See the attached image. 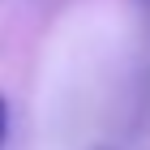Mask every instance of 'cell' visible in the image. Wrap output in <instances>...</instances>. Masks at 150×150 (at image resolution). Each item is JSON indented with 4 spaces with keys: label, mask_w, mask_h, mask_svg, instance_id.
I'll list each match as a JSON object with an SVG mask.
<instances>
[{
    "label": "cell",
    "mask_w": 150,
    "mask_h": 150,
    "mask_svg": "<svg viewBox=\"0 0 150 150\" xmlns=\"http://www.w3.org/2000/svg\"><path fill=\"white\" fill-rule=\"evenodd\" d=\"M9 137V103H4V94H0V146Z\"/></svg>",
    "instance_id": "obj_1"
},
{
    "label": "cell",
    "mask_w": 150,
    "mask_h": 150,
    "mask_svg": "<svg viewBox=\"0 0 150 150\" xmlns=\"http://www.w3.org/2000/svg\"><path fill=\"white\" fill-rule=\"evenodd\" d=\"M142 4H146V13H150V0H142Z\"/></svg>",
    "instance_id": "obj_2"
},
{
    "label": "cell",
    "mask_w": 150,
    "mask_h": 150,
    "mask_svg": "<svg viewBox=\"0 0 150 150\" xmlns=\"http://www.w3.org/2000/svg\"><path fill=\"white\" fill-rule=\"evenodd\" d=\"M94 150H112V146H94Z\"/></svg>",
    "instance_id": "obj_3"
}]
</instances>
